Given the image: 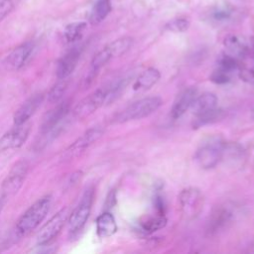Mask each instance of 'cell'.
Listing matches in <instances>:
<instances>
[{"mask_svg":"<svg viewBox=\"0 0 254 254\" xmlns=\"http://www.w3.org/2000/svg\"><path fill=\"white\" fill-rule=\"evenodd\" d=\"M52 204L51 195L43 196L34 202L20 217L16 224L17 232L21 235L34 230L47 216Z\"/></svg>","mask_w":254,"mask_h":254,"instance_id":"6da1fadb","label":"cell"},{"mask_svg":"<svg viewBox=\"0 0 254 254\" xmlns=\"http://www.w3.org/2000/svg\"><path fill=\"white\" fill-rule=\"evenodd\" d=\"M163 103V100L159 96H150L139 99L129 106H127L124 110L119 112L114 117L115 123H123L130 120L141 119L147 117L154 113Z\"/></svg>","mask_w":254,"mask_h":254,"instance_id":"7a4b0ae2","label":"cell"},{"mask_svg":"<svg viewBox=\"0 0 254 254\" xmlns=\"http://www.w3.org/2000/svg\"><path fill=\"white\" fill-rule=\"evenodd\" d=\"M224 144L220 137L212 136L205 139L195 152L194 160L202 169L214 168L220 161Z\"/></svg>","mask_w":254,"mask_h":254,"instance_id":"3957f363","label":"cell"},{"mask_svg":"<svg viewBox=\"0 0 254 254\" xmlns=\"http://www.w3.org/2000/svg\"><path fill=\"white\" fill-rule=\"evenodd\" d=\"M29 165L25 160L18 161L10 170L8 176L3 181L0 188V199L5 201L6 199L15 195L21 189L27 173Z\"/></svg>","mask_w":254,"mask_h":254,"instance_id":"277c9868","label":"cell"},{"mask_svg":"<svg viewBox=\"0 0 254 254\" xmlns=\"http://www.w3.org/2000/svg\"><path fill=\"white\" fill-rule=\"evenodd\" d=\"M94 190L92 188L87 189L82 194L79 202L71 211L68 218V228L71 233L78 232L82 229L90 214L93 201Z\"/></svg>","mask_w":254,"mask_h":254,"instance_id":"5b68a950","label":"cell"},{"mask_svg":"<svg viewBox=\"0 0 254 254\" xmlns=\"http://www.w3.org/2000/svg\"><path fill=\"white\" fill-rule=\"evenodd\" d=\"M179 201L182 212L187 218L196 217L203 207V196L195 188L183 190L179 195Z\"/></svg>","mask_w":254,"mask_h":254,"instance_id":"8992f818","label":"cell"},{"mask_svg":"<svg viewBox=\"0 0 254 254\" xmlns=\"http://www.w3.org/2000/svg\"><path fill=\"white\" fill-rule=\"evenodd\" d=\"M67 208L58 211L39 231L37 235V243L46 245L58 236L67 219Z\"/></svg>","mask_w":254,"mask_h":254,"instance_id":"52a82bcc","label":"cell"},{"mask_svg":"<svg viewBox=\"0 0 254 254\" xmlns=\"http://www.w3.org/2000/svg\"><path fill=\"white\" fill-rule=\"evenodd\" d=\"M107 99L106 88H99L88 94L81 101H79L73 109L74 117L78 119L85 118L96 111Z\"/></svg>","mask_w":254,"mask_h":254,"instance_id":"ba28073f","label":"cell"},{"mask_svg":"<svg viewBox=\"0 0 254 254\" xmlns=\"http://www.w3.org/2000/svg\"><path fill=\"white\" fill-rule=\"evenodd\" d=\"M31 130V124L26 122L20 125H14L0 138V152L11 149H18L24 145Z\"/></svg>","mask_w":254,"mask_h":254,"instance_id":"9c48e42d","label":"cell"},{"mask_svg":"<svg viewBox=\"0 0 254 254\" xmlns=\"http://www.w3.org/2000/svg\"><path fill=\"white\" fill-rule=\"evenodd\" d=\"M103 135V130L99 127H93L85 131L79 138H77L64 152V159H71L81 154L90 145L96 142Z\"/></svg>","mask_w":254,"mask_h":254,"instance_id":"30bf717a","label":"cell"},{"mask_svg":"<svg viewBox=\"0 0 254 254\" xmlns=\"http://www.w3.org/2000/svg\"><path fill=\"white\" fill-rule=\"evenodd\" d=\"M69 111V103L67 101L62 102L57 105L55 108L50 110L45 117L43 118L41 131L43 134H49L54 132L56 128H58L62 121L66 117Z\"/></svg>","mask_w":254,"mask_h":254,"instance_id":"8fae6325","label":"cell"},{"mask_svg":"<svg viewBox=\"0 0 254 254\" xmlns=\"http://www.w3.org/2000/svg\"><path fill=\"white\" fill-rule=\"evenodd\" d=\"M43 94L37 93L29 97L15 112L13 121L14 125H20L28 122V120L34 115L37 109L41 106L43 102Z\"/></svg>","mask_w":254,"mask_h":254,"instance_id":"7c38bea8","label":"cell"},{"mask_svg":"<svg viewBox=\"0 0 254 254\" xmlns=\"http://www.w3.org/2000/svg\"><path fill=\"white\" fill-rule=\"evenodd\" d=\"M34 52V45L30 42L22 44L14 49L7 58V65L11 69H19L23 67L30 60Z\"/></svg>","mask_w":254,"mask_h":254,"instance_id":"4fadbf2b","label":"cell"},{"mask_svg":"<svg viewBox=\"0 0 254 254\" xmlns=\"http://www.w3.org/2000/svg\"><path fill=\"white\" fill-rule=\"evenodd\" d=\"M196 97V89L194 87H189L183 90L175 100L172 109L171 116L174 119H178L183 116L188 109L190 108L193 100Z\"/></svg>","mask_w":254,"mask_h":254,"instance_id":"5bb4252c","label":"cell"},{"mask_svg":"<svg viewBox=\"0 0 254 254\" xmlns=\"http://www.w3.org/2000/svg\"><path fill=\"white\" fill-rule=\"evenodd\" d=\"M80 52L78 49L74 48L67 52L59 62L57 67V76L59 79L67 78L73 69L75 68L77 62L79 60Z\"/></svg>","mask_w":254,"mask_h":254,"instance_id":"9a60e30c","label":"cell"},{"mask_svg":"<svg viewBox=\"0 0 254 254\" xmlns=\"http://www.w3.org/2000/svg\"><path fill=\"white\" fill-rule=\"evenodd\" d=\"M216 106H217L216 95L210 92H206L201 94L198 97H195V99L193 100L190 106V109L195 116H198L200 114H203L207 111H210L216 108Z\"/></svg>","mask_w":254,"mask_h":254,"instance_id":"2e32d148","label":"cell"},{"mask_svg":"<svg viewBox=\"0 0 254 254\" xmlns=\"http://www.w3.org/2000/svg\"><path fill=\"white\" fill-rule=\"evenodd\" d=\"M117 230V225L113 215L110 212H103L96 219V232L101 238L113 235Z\"/></svg>","mask_w":254,"mask_h":254,"instance_id":"e0dca14e","label":"cell"},{"mask_svg":"<svg viewBox=\"0 0 254 254\" xmlns=\"http://www.w3.org/2000/svg\"><path fill=\"white\" fill-rule=\"evenodd\" d=\"M224 47L228 51V55L236 59L244 58L248 53L246 42L235 35H229L224 39Z\"/></svg>","mask_w":254,"mask_h":254,"instance_id":"ac0fdd59","label":"cell"},{"mask_svg":"<svg viewBox=\"0 0 254 254\" xmlns=\"http://www.w3.org/2000/svg\"><path fill=\"white\" fill-rule=\"evenodd\" d=\"M160 71L155 67H149L145 69L143 72L139 74L137 77L135 83H134V89L135 90H146L152 87L154 84L158 82L160 79Z\"/></svg>","mask_w":254,"mask_h":254,"instance_id":"d6986e66","label":"cell"},{"mask_svg":"<svg viewBox=\"0 0 254 254\" xmlns=\"http://www.w3.org/2000/svg\"><path fill=\"white\" fill-rule=\"evenodd\" d=\"M110 11H111L110 0H98L94 4V6L90 12L89 22L92 25H97V24L101 23L107 17V15L110 13Z\"/></svg>","mask_w":254,"mask_h":254,"instance_id":"ffe728a7","label":"cell"},{"mask_svg":"<svg viewBox=\"0 0 254 254\" xmlns=\"http://www.w3.org/2000/svg\"><path fill=\"white\" fill-rule=\"evenodd\" d=\"M139 223L145 232L152 233L165 227L167 224V218L164 214L158 213L155 216H144Z\"/></svg>","mask_w":254,"mask_h":254,"instance_id":"44dd1931","label":"cell"},{"mask_svg":"<svg viewBox=\"0 0 254 254\" xmlns=\"http://www.w3.org/2000/svg\"><path fill=\"white\" fill-rule=\"evenodd\" d=\"M132 39L129 37H124L115 40L114 42L110 43L108 46H106V50L108 51L111 59L120 57L123 54H125L132 46Z\"/></svg>","mask_w":254,"mask_h":254,"instance_id":"7402d4cb","label":"cell"},{"mask_svg":"<svg viewBox=\"0 0 254 254\" xmlns=\"http://www.w3.org/2000/svg\"><path fill=\"white\" fill-rule=\"evenodd\" d=\"M86 28V23L84 22H74L68 24L64 32V39L67 43H74L81 39L83 32Z\"/></svg>","mask_w":254,"mask_h":254,"instance_id":"603a6c76","label":"cell"},{"mask_svg":"<svg viewBox=\"0 0 254 254\" xmlns=\"http://www.w3.org/2000/svg\"><path fill=\"white\" fill-rule=\"evenodd\" d=\"M239 77L248 83H254V58L242 60L238 67Z\"/></svg>","mask_w":254,"mask_h":254,"instance_id":"cb8c5ba5","label":"cell"},{"mask_svg":"<svg viewBox=\"0 0 254 254\" xmlns=\"http://www.w3.org/2000/svg\"><path fill=\"white\" fill-rule=\"evenodd\" d=\"M67 84H68V80L67 78H63V79H59V82L56 83L52 89L50 90L49 94H48V99L51 103H55L58 102L64 95V93L65 92L66 88H67Z\"/></svg>","mask_w":254,"mask_h":254,"instance_id":"d4e9b609","label":"cell"},{"mask_svg":"<svg viewBox=\"0 0 254 254\" xmlns=\"http://www.w3.org/2000/svg\"><path fill=\"white\" fill-rule=\"evenodd\" d=\"M222 113H223L222 110L218 109L216 107V108H214V109H212L210 111H207V112H205L203 114H200V115L196 116V119H195V122H194V126L195 127H200V126H203L205 124L214 122L217 119L222 117Z\"/></svg>","mask_w":254,"mask_h":254,"instance_id":"484cf974","label":"cell"},{"mask_svg":"<svg viewBox=\"0 0 254 254\" xmlns=\"http://www.w3.org/2000/svg\"><path fill=\"white\" fill-rule=\"evenodd\" d=\"M111 60V57L106 50V48L99 51L92 59L91 61V70L97 71L99 68H101L105 64H107Z\"/></svg>","mask_w":254,"mask_h":254,"instance_id":"4316f807","label":"cell"},{"mask_svg":"<svg viewBox=\"0 0 254 254\" xmlns=\"http://www.w3.org/2000/svg\"><path fill=\"white\" fill-rule=\"evenodd\" d=\"M190 27V22L187 19L184 18H179V19H174L171 20L169 23L166 25V29L172 32H185L189 29Z\"/></svg>","mask_w":254,"mask_h":254,"instance_id":"83f0119b","label":"cell"},{"mask_svg":"<svg viewBox=\"0 0 254 254\" xmlns=\"http://www.w3.org/2000/svg\"><path fill=\"white\" fill-rule=\"evenodd\" d=\"M231 74L230 72H227L219 67H217L209 76L210 80L216 84H225L228 83L231 80Z\"/></svg>","mask_w":254,"mask_h":254,"instance_id":"f1b7e54d","label":"cell"},{"mask_svg":"<svg viewBox=\"0 0 254 254\" xmlns=\"http://www.w3.org/2000/svg\"><path fill=\"white\" fill-rule=\"evenodd\" d=\"M20 0H0V22L6 18Z\"/></svg>","mask_w":254,"mask_h":254,"instance_id":"f546056e","label":"cell"},{"mask_svg":"<svg viewBox=\"0 0 254 254\" xmlns=\"http://www.w3.org/2000/svg\"><path fill=\"white\" fill-rule=\"evenodd\" d=\"M3 204H4V201L0 199V213H1V211H2V208H3Z\"/></svg>","mask_w":254,"mask_h":254,"instance_id":"4dcf8cb0","label":"cell"},{"mask_svg":"<svg viewBox=\"0 0 254 254\" xmlns=\"http://www.w3.org/2000/svg\"><path fill=\"white\" fill-rule=\"evenodd\" d=\"M251 117L254 119V109L251 111Z\"/></svg>","mask_w":254,"mask_h":254,"instance_id":"1f68e13d","label":"cell"}]
</instances>
